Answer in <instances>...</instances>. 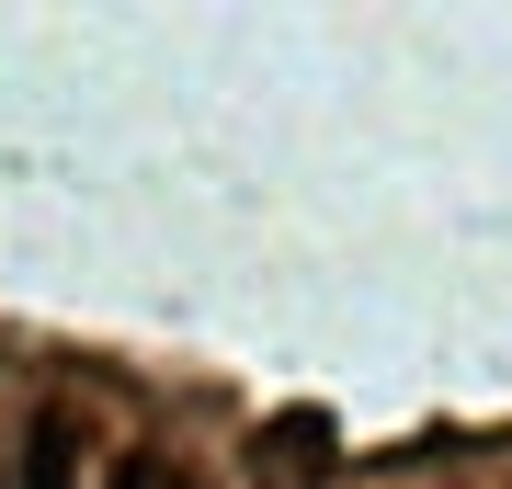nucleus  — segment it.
Masks as SVG:
<instances>
[{
  "label": "nucleus",
  "mask_w": 512,
  "mask_h": 489,
  "mask_svg": "<svg viewBox=\"0 0 512 489\" xmlns=\"http://www.w3.org/2000/svg\"><path fill=\"white\" fill-rule=\"evenodd\" d=\"M23 489H69V433H57V421L23 444Z\"/></svg>",
  "instance_id": "1"
},
{
  "label": "nucleus",
  "mask_w": 512,
  "mask_h": 489,
  "mask_svg": "<svg viewBox=\"0 0 512 489\" xmlns=\"http://www.w3.org/2000/svg\"><path fill=\"white\" fill-rule=\"evenodd\" d=\"M114 489H171L160 467H148V455H126V478H114Z\"/></svg>",
  "instance_id": "2"
}]
</instances>
